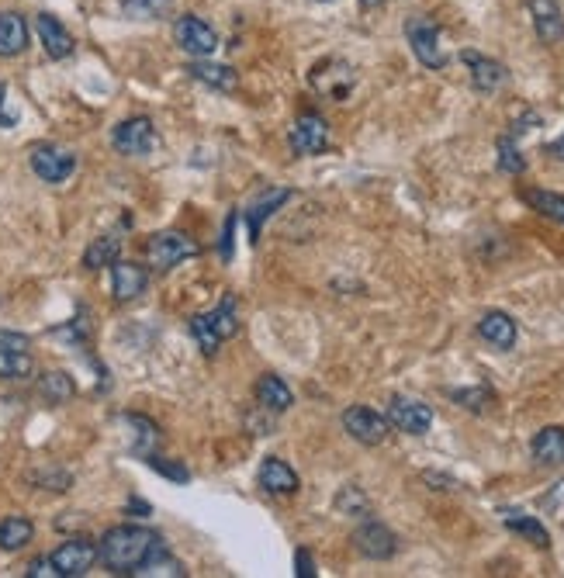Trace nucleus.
I'll return each instance as SVG.
<instances>
[{
  "mask_svg": "<svg viewBox=\"0 0 564 578\" xmlns=\"http://www.w3.org/2000/svg\"><path fill=\"white\" fill-rule=\"evenodd\" d=\"M160 551H167V547H163V537L149 527H132V523L111 527L108 534L101 537V544H97V558H101L104 568L115 575H135Z\"/></svg>",
  "mask_w": 564,
  "mask_h": 578,
  "instance_id": "1",
  "label": "nucleus"
},
{
  "mask_svg": "<svg viewBox=\"0 0 564 578\" xmlns=\"http://www.w3.org/2000/svg\"><path fill=\"white\" fill-rule=\"evenodd\" d=\"M239 333V312H236V298L225 295L215 309L191 315V336L198 340L201 354H215L225 340Z\"/></svg>",
  "mask_w": 564,
  "mask_h": 578,
  "instance_id": "2",
  "label": "nucleus"
},
{
  "mask_svg": "<svg viewBox=\"0 0 564 578\" xmlns=\"http://www.w3.org/2000/svg\"><path fill=\"white\" fill-rule=\"evenodd\" d=\"M405 39L412 45V56L426 66V70H443L447 66V52H443L440 25L426 14H412L405 18Z\"/></svg>",
  "mask_w": 564,
  "mask_h": 578,
  "instance_id": "3",
  "label": "nucleus"
},
{
  "mask_svg": "<svg viewBox=\"0 0 564 578\" xmlns=\"http://www.w3.org/2000/svg\"><path fill=\"white\" fill-rule=\"evenodd\" d=\"M201 246L194 243L187 232H177V229H167V232H156V236H149L146 243V260L153 270H174L177 264H184V260L198 257Z\"/></svg>",
  "mask_w": 564,
  "mask_h": 578,
  "instance_id": "4",
  "label": "nucleus"
},
{
  "mask_svg": "<svg viewBox=\"0 0 564 578\" xmlns=\"http://www.w3.org/2000/svg\"><path fill=\"white\" fill-rule=\"evenodd\" d=\"M28 167H32V174L45 180V184H63V180H70L73 170H77V156L63 146L39 142V146H32V153H28Z\"/></svg>",
  "mask_w": 564,
  "mask_h": 578,
  "instance_id": "5",
  "label": "nucleus"
},
{
  "mask_svg": "<svg viewBox=\"0 0 564 578\" xmlns=\"http://www.w3.org/2000/svg\"><path fill=\"white\" fill-rule=\"evenodd\" d=\"M49 561L59 578H80L97 565V544L87 537H70L49 554Z\"/></svg>",
  "mask_w": 564,
  "mask_h": 578,
  "instance_id": "6",
  "label": "nucleus"
},
{
  "mask_svg": "<svg viewBox=\"0 0 564 578\" xmlns=\"http://www.w3.org/2000/svg\"><path fill=\"white\" fill-rule=\"evenodd\" d=\"M343 430H347L357 444L381 447L391 433V423H388V416L374 412L371 405H350V409L343 412Z\"/></svg>",
  "mask_w": 564,
  "mask_h": 578,
  "instance_id": "7",
  "label": "nucleus"
},
{
  "mask_svg": "<svg viewBox=\"0 0 564 578\" xmlns=\"http://www.w3.org/2000/svg\"><path fill=\"white\" fill-rule=\"evenodd\" d=\"M174 42L180 52L194 59H212V52L218 49V35L208 21H201L198 14H184V18L174 21Z\"/></svg>",
  "mask_w": 564,
  "mask_h": 578,
  "instance_id": "8",
  "label": "nucleus"
},
{
  "mask_svg": "<svg viewBox=\"0 0 564 578\" xmlns=\"http://www.w3.org/2000/svg\"><path fill=\"white\" fill-rule=\"evenodd\" d=\"M111 146L118 149L122 156H146L156 149V129L146 115H135V118H125V122L115 125L111 132Z\"/></svg>",
  "mask_w": 564,
  "mask_h": 578,
  "instance_id": "9",
  "label": "nucleus"
},
{
  "mask_svg": "<svg viewBox=\"0 0 564 578\" xmlns=\"http://www.w3.org/2000/svg\"><path fill=\"white\" fill-rule=\"evenodd\" d=\"M357 77H353V66L343 63V59H322L312 70V87L319 90L322 97H333V101H347Z\"/></svg>",
  "mask_w": 564,
  "mask_h": 578,
  "instance_id": "10",
  "label": "nucleus"
},
{
  "mask_svg": "<svg viewBox=\"0 0 564 578\" xmlns=\"http://www.w3.org/2000/svg\"><path fill=\"white\" fill-rule=\"evenodd\" d=\"M388 423L402 433H412V437H423L433 426V409L419 399H405V395H395L388 402Z\"/></svg>",
  "mask_w": 564,
  "mask_h": 578,
  "instance_id": "11",
  "label": "nucleus"
},
{
  "mask_svg": "<svg viewBox=\"0 0 564 578\" xmlns=\"http://www.w3.org/2000/svg\"><path fill=\"white\" fill-rule=\"evenodd\" d=\"M353 547L371 561H388V558H395V551H398V537L391 534L385 523L364 520L357 530H353Z\"/></svg>",
  "mask_w": 564,
  "mask_h": 578,
  "instance_id": "12",
  "label": "nucleus"
},
{
  "mask_svg": "<svg viewBox=\"0 0 564 578\" xmlns=\"http://www.w3.org/2000/svg\"><path fill=\"white\" fill-rule=\"evenodd\" d=\"M291 139V149L298 156H319L329 149V125L322 115H302L288 132Z\"/></svg>",
  "mask_w": 564,
  "mask_h": 578,
  "instance_id": "13",
  "label": "nucleus"
},
{
  "mask_svg": "<svg viewBox=\"0 0 564 578\" xmlns=\"http://www.w3.org/2000/svg\"><path fill=\"white\" fill-rule=\"evenodd\" d=\"M461 63L471 70V87L478 90V94H495L502 84L509 80V70L499 63V59H488L481 56L475 49H464L461 52Z\"/></svg>",
  "mask_w": 564,
  "mask_h": 578,
  "instance_id": "14",
  "label": "nucleus"
},
{
  "mask_svg": "<svg viewBox=\"0 0 564 578\" xmlns=\"http://www.w3.org/2000/svg\"><path fill=\"white\" fill-rule=\"evenodd\" d=\"M149 288V270L132 260H115L111 264V295L115 302H135L139 295H146Z\"/></svg>",
  "mask_w": 564,
  "mask_h": 578,
  "instance_id": "15",
  "label": "nucleus"
},
{
  "mask_svg": "<svg viewBox=\"0 0 564 578\" xmlns=\"http://www.w3.org/2000/svg\"><path fill=\"white\" fill-rule=\"evenodd\" d=\"M526 11H530L537 39L544 45H558L564 39V14L558 0H526Z\"/></svg>",
  "mask_w": 564,
  "mask_h": 578,
  "instance_id": "16",
  "label": "nucleus"
},
{
  "mask_svg": "<svg viewBox=\"0 0 564 578\" xmlns=\"http://www.w3.org/2000/svg\"><path fill=\"white\" fill-rule=\"evenodd\" d=\"M478 336L488 343V347H495V350H513L520 329H516V319L509 312L492 309V312H485L478 319Z\"/></svg>",
  "mask_w": 564,
  "mask_h": 578,
  "instance_id": "17",
  "label": "nucleus"
},
{
  "mask_svg": "<svg viewBox=\"0 0 564 578\" xmlns=\"http://www.w3.org/2000/svg\"><path fill=\"white\" fill-rule=\"evenodd\" d=\"M260 489L270 495H295L302 489V478H298V471L291 468L288 461L267 457V461L260 464Z\"/></svg>",
  "mask_w": 564,
  "mask_h": 578,
  "instance_id": "18",
  "label": "nucleus"
},
{
  "mask_svg": "<svg viewBox=\"0 0 564 578\" xmlns=\"http://www.w3.org/2000/svg\"><path fill=\"white\" fill-rule=\"evenodd\" d=\"M35 32H39L42 49L49 59L73 56V35L66 32V25L56 18V14H39V18H35Z\"/></svg>",
  "mask_w": 564,
  "mask_h": 578,
  "instance_id": "19",
  "label": "nucleus"
},
{
  "mask_svg": "<svg viewBox=\"0 0 564 578\" xmlns=\"http://www.w3.org/2000/svg\"><path fill=\"white\" fill-rule=\"evenodd\" d=\"M118 423L125 426V437H129V450L135 457H149L156 454V447H160V430H156L153 419L146 416H122Z\"/></svg>",
  "mask_w": 564,
  "mask_h": 578,
  "instance_id": "20",
  "label": "nucleus"
},
{
  "mask_svg": "<svg viewBox=\"0 0 564 578\" xmlns=\"http://www.w3.org/2000/svg\"><path fill=\"white\" fill-rule=\"evenodd\" d=\"M28 49V21L14 11H0V59H14Z\"/></svg>",
  "mask_w": 564,
  "mask_h": 578,
  "instance_id": "21",
  "label": "nucleus"
},
{
  "mask_svg": "<svg viewBox=\"0 0 564 578\" xmlns=\"http://www.w3.org/2000/svg\"><path fill=\"white\" fill-rule=\"evenodd\" d=\"M530 454L544 468H561L564 464V426H544V430L533 437Z\"/></svg>",
  "mask_w": 564,
  "mask_h": 578,
  "instance_id": "22",
  "label": "nucleus"
},
{
  "mask_svg": "<svg viewBox=\"0 0 564 578\" xmlns=\"http://www.w3.org/2000/svg\"><path fill=\"white\" fill-rule=\"evenodd\" d=\"M187 73H191L198 84H205L212 90H225V94L239 87V73L225 63H212V59H194V63L187 66Z\"/></svg>",
  "mask_w": 564,
  "mask_h": 578,
  "instance_id": "23",
  "label": "nucleus"
},
{
  "mask_svg": "<svg viewBox=\"0 0 564 578\" xmlns=\"http://www.w3.org/2000/svg\"><path fill=\"white\" fill-rule=\"evenodd\" d=\"M257 402L270 412H288L295 405V392L288 388V381L277 374H260L257 381Z\"/></svg>",
  "mask_w": 564,
  "mask_h": 578,
  "instance_id": "24",
  "label": "nucleus"
},
{
  "mask_svg": "<svg viewBox=\"0 0 564 578\" xmlns=\"http://www.w3.org/2000/svg\"><path fill=\"white\" fill-rule=\"evenodd\" d=\"M295 198V191L291 187H274V191H267L260 201H253L250 205V212H246V222H250V236H253V243H257V236H260V225L270 219V215L277 212V208L284 205V201H291Z\"/></svg>",
  "mask_w": 564,
  "mask_h": 578,
  "instance_id": "25",
  "label": "nucleus"
},
{
  "mask_svg": "<svg viewBox=\"0 0 564 578\" xmlns=\"http://www.w3.org/2000/svg\"><path fill=\"white\" fill-rule=\"evenodd\" d=\"M35 523L28 516H7L0 520V551H21L25 544H32Z\"/></svg>",
  "mask_w": 564,
  "mask_h": 578,
  "instance_id": "26",
  "label": "nucleus"
},
{
  "mask_svg": "<svg viewBox=\"0 0 564 578\" xmlns=\"http://www.w3.org/2000/svg\"><path fill=\"white\" fill-rule=\"evenodd\" d=\"M506 527L513 530V534L526 537L533 547H540V551H547V547H551V534H547V527L537 520V516H526V513H506Z\"/></svg>",
  "mask_w": 564,
  "mask_h": 578,
  "instance_id": "27",
  "label": "nucleus"
},
{
  "mask_svg": "<svg viewBox=\"0 0 564 578\" xmlns=\"http://www.w3.org/2000/svg\"><path fill=\"white\" fill-rule=\"evenodd\" d=\"M32 371H35V360L28 350L0 347V381H25L32 378Z\"/></svg>",
  "mask_w": 564,
  "mask_h": 578,
  "instance_id": "28",
  "label": "nucleus"
},
{
  "mask_svg": "<svg viewBox=\"0 0 564 578\" xmlns=\"http://www.w3.org/2000/svg\"><path fill=\"white\" fill-rule=\"evenodd\" d=\"M523 201L533 208V212L544 215V219H551V222H561V225H564V194L540 191V187H526V191H523Z\"/></svg>",
  "mask_w": 564,
  "mask_h": 578,
  "instance_id": "29",
  "label": "nucleus"
},
{
  "mask_svg": "<svg viewBox=\"0 0 564 578\" xmlns=\"http://www.w3.org/2000/svg\"><path fill=\"white\" fill-rule=\"evenodd\" d=\"M39 392H42L45 402L63 405V402H70L73 395H77V385H73V378L66 371H49V374H42V378H39Z\"/></svg>",
  "mask_w": 564,
  "mask_h": 578,
  "instance_id": "30",
  "label": "nucleus"
},
{
  "mask_svg": "<svg viewBox=\"0 0 564 578\" xmlns=\"http://www.w3.org/2000/svg\"><path fill=\"white\" fill-rule=\"evenodd\" d=\"M118 253H122V239H115V236H97L94 243L87 246V253H84V267H87V270L111 267V264L118 260Z\"/></svg>",
  "mask_w": 564,
  "mask_h": 578,
  "instance_id": "31",
  "label": "nucleus"
},
{
  "mask_svg": "<svg viewBox=\"0 0 564 578\" xmlns=\"http://www.w3.org/2000/svg\"><path fill=\"white\" fill-rule=\"evenodd\" d=\"M177 0H122V14L132 21H160L174 11Z\"/></svg>",
  "mask_w": 564,
  "mask_h": 578,
  "instance_id": "32",
  "label": "nucleus"
},
{
  "mask_svg": "<svg viewBox=\"0 0 564 578\" xmlns=\"http://www.w3.org/2000/svg\"><path fill=\"white\" fill-rule=\"evenodd\" d=\"M499 170L509 177H520L526 170V156L516 146V135H502L499 139Z\"/></svg>",
  "mask_w": 564,
  "mask_h": 578,
  "instance_id": "33",
  "label": "nucleus"
},
{
  "mask_svg": "<svg viewBox=\"0 0 564 578\" xmlns=\"http://www.w3.org/2000/svg\"><path fill=\"white\" fill-rule=\"evenodd\" d=\"M135 575H139V578H146V575H174V578H180V575H187V572H184V565H180L174 554H170V551H160V554H156V558H149L146 565H142Z\"/></svg>",
  "mask_w": 564,
  "mask_h": 578,
  "instance_id": "34",
  "label": "nucleus"
},
{
  "mask_svg": "<svg viewBox=\"0 0 564 578\" xmlns=\"http://www.w3.org/2000/svg\"><path fill=\"white\" fill-rule=\"evenodd\" d=\"M336 509L340 513H350V516H367V499L360 489H353V485H347L340 495H336Z\"/></svg>",
  "mask_w": 564,
  "mask_h": 578,
  "instance_id": "35",
  "label": "nucleus"
},
{
  "mask_svg": "<svg viewBox=\"0 0 564 578\" xmlns=\"http://www.w3.org/2000/svg\"><path fill=\"white\" fill-rule=\"evenodd\" d=\"M146 464L153 471H160V475H167V478H174V482H191V471L184 468V464H174V461H167V457H156V454H149L146 457Z\"/></svg>",
  "mask_w": 564,
  "mask_h": 578,
  "instance_id": "36",
  "label": "nucleus"
},
{
  "mask_svg": "<svg viewBox=\"0 0 564 578\" xmlns=\"http://www.w3.org/2000/svg\"><path fill=\"white\" fill-rule=\"evenodd\" d=\"M454 402H461L464 409L481 412L488 402H492V392H485V388H475V392H454Z\"/></svg>",
  "mask_w": 564,
  "mask_h": 578,
  "instance_id": "37",
  "label": "nucleus"
},
{
  "mask_svg": "<svg viewBox=\"0 0 564 578\" xmlns=\"http://www.w3.org/2000/svg\"><path fill=\"white\" fill-rule=\"evenodd\" d=\"M25 575H28V578H59L49 558H35L32 565H28V572H25Z\"/></svg>",
  "mask_w": 564,
  "mask_h": 578,
  "instance_id": "38",
  "label": "nucleus"
},
{
  "mask_svg": "<svg viewBox=\"0 0 564 578\" xmlns=\"http://www.w3.org/2000/svg\"><path fill=\"white\" fill-rule=\"evenodd\" d=\"M14 122H18V115L7 111V84H0V129H11Z\"/></svg>",
  "mask_w": 564,
  "mask_h": 578,
  "instance_id": "39",
  "label": "nucleus"
},
{
  "mask_svg": "<svg viewBox=\"0 0 564 578\" xmlns=\"http://www.w3.org/2000/svg\"><path fill=\"white\" fill-rule=\"evenodd\" d=\"M295 568H298V575H302V578H312V575H315L312 554H308V551H298V554H295Z\"/></svg>",
  "mask_w": 564,
  "mask_h": 578,
  "instance_id": "40",
  "label": "nucleus"
},
{
  "mask_svg": "<svg viewBox=\"0 0 564 578\" xmlns=\"http://www.w3.org/2000/svg\"><path fill=\"white\" fill-rule=\"evenodd\" d=\"M0 347H11V350H28V336H18V333H0Z\"/></svg>",
  "mask_w": 564,
  "mask_h": 578,
  "instance_id": "41",
  "label": "nucleus"
},
{
  "mask_svg": "<svg viewBox=\"0 0 564 578\" xmlns=\"http://www.w3.org/2000/svg\"><path fill=\"white\" fill-rule=\"evenodd\" d=\"M547 156H554V160H561L564 163V135H558V139L547 146Z\"/></svg>",
  "mask_w": 564,
  "mask_h": 578,
  "instance_id": "42",
  "label": "nucleus"
},
{
  "mask_svg": "<svg viewBox=\"0 0 564 578\" xmlns=\"http://www.w3.org/2000/svg\"><path fill=\"white\" fill-rule=\"evenodd\" d=\"M381 4V0H364V7H378Z\"/></svg>",
  "mask_w": 564,
  "mask_h": 578,
  "instance_id": "43",
  "label": "nucleus"
},
{
  "mask_svg": "<svg viewBox=\"0 0 564 578\" xmlns=\"http://www.w3.org/2000/svg\"><path fill=\"white\" fill-rule=\"evenodd\" d=\"M319 4H329V0H319Z\"/></svg>",
  "mask_w": 564,
  "mask_h": 578,
  "instance_id": "44",
  "label": "nucleus"
}]
</instances>
